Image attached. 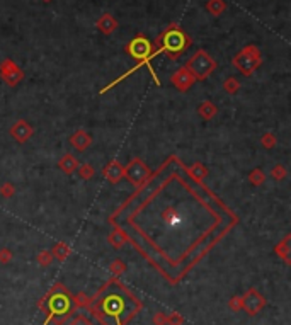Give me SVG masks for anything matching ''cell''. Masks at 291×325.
<instances>
[{"label": "cell", "mask_w": 291, "mask_h": 325, "mask_svg": "<svg viewBox=\"0 0 291 325\" xmlns=\"http://www.w3.org/2000/svg\"><path fill=\"white\" fill-rule=\"evenodd\" d=\"M140 310V302L119 283H111L96 300L92 312L104 325H123Z\"/></svg>", "instance_id": "cell-1"}, {"label": "cell", "mask_w": 291, "mask_h": 325, "mask_svg": "<svg viewBox=\"0 0 291 325\" xmlns=\"http://www.w3.org/2000/svg\"><path fill=\"white\" fill-rule=\"evenodd\" d=\"M157 44L171 60H177L189 46H191V38L184 33L182 29H179L175 24L169 26L164 33L160 34V38L157 39Z\"/></svg>", "instance_id": "cell-2"}, {"label": "cell", "mask_w": 291, "mask_h": 325, "mask_svg": "<svg viewBox=\"0 0 291 325\" xmlns=\"http://www.w3.org/2000/svg\"><path fill=\"white\" fill-rule=\"evenodd\" d=\"M186 68L193 74L196 80H204L208 78L216 68V61L210 57L204 50H197L186 63Z\"/></svg>", "instance_id": "cell-3"}, {"label": "cell", "mask_w": 291, "mask_h": 325, "mask_svg": "<svg viewBox=\"0 0 291 325\" xmlns=\"http://www.w3.org/2000/svg\"><path fill=\"white\" fill-rule=\"evenodd\" d=\"M48 308H50V315L51 317H60V315H67L72 308V296L68 295V291L63 288V285H57L53 291H50V296H48ZM50 317V319H51ZM44 320V324H48V320Z\"/></svg>", "instance_id": "cell-4"}, {"label": "cell", "mask_w": 291, "mask_h": 325, "mask_svg": "<svg viewBox=\"0 0 291 325\" xmlns=\"http://www.w3.org/2000/svg\"><path fill=\"white\" fill-rule=\"evenodd\" d=\"M261 51L257 46H245L233 58V65L244 75H251L261 65Z\"/></svg>", "instance_id": "cell-5"}, {"label": "cell", "mask_w": 291, "mask_h": 325, "mask_svg": "<svg viewBox=\"0 0 291 325\" xmlns=\"http://www.w3.org/2000/svg\"><path fill=\"white\" fill-rule=\"evenodd\" d=\"M126 51L135 60L141 61V63H147L155 55V46L152 44V41L147 39L145 36H136L130 41V44L126 46Z\"/></svg>", "instance_id": "cell-6"}, {"label": "cell", "mask_w": 291, "mask_h": 325, "mask_svg": "<svg viewBox=\"0 0 291 325\" xmlns=\"http://www.w3.org/2000/svg\"><path fill=\"white\" fill-rule=\"evenodd\" d=\"M150 175H152L150 169L147 167V164L141 158H133L128 164V167H124V177L133 186H136V188H141L150 179Z\"/></svg>", "instance_id": "cell-7"}, {"label": "cell", "mask_w": 291, "mask_h": 325, "mask_svg": "<svg viewBox=\"0 0 291 325\" xmlns=\"http://www.w3.org/2000/svg\"><path fill=\"white\" fill-rule=\"evenodd\" d=\"M240 298H242V310H245L247 315H251V317L257 315V313L266 306V298L255 288L247 289L245 295L240 296Z\"/></svg>", "instance_id": "cell-8"}, {"label": "cell", "mask_w": 291, "mask_h": 325, "mask_svg": "<svg viewBox=\"0 0 291 325\" xmlns=\"http://www.w3.org/2000/svg\"><path fill=\"white\" fill-rule=\"evenodd\" d=\"M0 77H2L3 82H7V84L14 87L24 78V72L10 58H5L2 61V65H0Z\"/></svg>", "instance_id": "cell-9"}, {"label": "cell", "mask_w": 291, "mask_h": 325, "mask_svg": "<svg viewBox=\"0 0 291 325\" xmlns=\"http://www.w3.org/2000/svg\"><path fill=\"white\" fill-rule=\"evenodd\" d=\"M33 131H34L33 126H31L26 119H17L16 123L12 124V128H10V134H12L14 140L19 141V143H26V141L33 136Z\"/></svg>", "instance_id": "cell-10"}, {"label": "cell", "mask_w": 291, "mask_h": 325, "mask_svg": "<svg viewBox=\"0 0 291 325\" xmlns=\"http://www.w3.org/2000/svg\"><path fill=\"white\" fill-rule=\"evenodd\" d=\"M194 82H196V78L193 77V74L186 67L184 68H179V70L175 72L174 75H172V84H174L181 92L189 91Z\"/></svg>", "instance_id": "cell-11"}, {"label": "cell", "mask_w": 291, "mask_h": 325, "mask_svg": "<svg viewBox=\"0 0 291 325\" xmlns=\"http://www.w3.org/2000/svg\"><path fill=\"white\" fill-rule=\"evenodd\" d=\"M102 174H104V177H106L109 182H113V184H117V182H119L121 179L124 177V167L117 160H113V162H109L106 167H104Z\"/></svg>", "instance_id": "cell-12"}, {"label": "cell", "mask_w": 291, "mask_h": 325, "mask_svg": "<svg viewBox=\"0 0 291 325\" xmlns=\"http://www.w3.org/2000/svg\"><path fill=\"white\" fill-rule=\"evenodd\" d=\"M70 143L74 145V148L77 152H84V150H87V148L91 147L92 136L85 130H78V131H75V133L72 134Z\"/></svg>", "instance_id": "cell-13"}, {"label": "cell", "mask_w": 291, "mask_h": 325, "mask_svg": "<svg viewBox=\"0 0 291 325\" xmlns=\"http://www.w3.org/2000/svg\"><path fill=\"white\" fill-rule=\"evenodd\" d=\"M117 27V20L114 19L111 14H104L102 17H100L99 20H97V29L100 31L102 34H111L114 33Z\"/></svg>", "instance_id": "cell-14"}, {"label": "cell", "mask_w": 291, "mask_h": 325, "mask_svg": "<svg viewBox=\"0 0 291 325\" xmlns=\"http://www.w3.org/2000/svg\"><path fill=\"white\" fill-rule=\"evenodd\" d=\"M58 167H60L65 174H74L78 167V160L72 153H65L63 157L60 158V162H58Z\"/></svg>", "instance_id": "cell-15"}, {"label": "cell", "mask_w": 291, "mask_h": 325, "mask_svg": "<svg viewBox=\"0 0 291 325\" xmlns=\"http://www.w3.org/2000/svg\"><path fill=\"white\" fill-rule=\"evenodd\" d=\"M225 9H227L225 0H208L206 2V10L214 17L221 16V14L225 12Z\"/></svg>", "instance_id": "cell-16"}, {"label": "cell", "mask_w": 291, "mask_h": 325, "mask_svg": "<svg viewBox=\"0 0 291 325\" xmlns=\"http://www.w3.org/2000/svg\"><path fill=\"white\" fill-rule=\"evenodd\" d=\"M197 113H199L201 116L204 117V119H211V117H214V116H216L218 109H216V106H214L213 102L206 101V102H203V104L199 106V109H197Z\"/></svg>", "instance_id": "cell-17"}, {"label": "cell", "mask_w": 291, "mask_h": 325, "mask_svg": "<svg viewBox=\"0 0 291 325\" xmlns=\"http://www.w3.org/2000/svg\"><path fill=\"white\" fill-rule=\"evenodd\" d=\"M109 242L113 244V247L121 249L124 244H126V233H124V231H121V230H117V228H116L114 231H111Z\"/></svg>", "instance_id": "cell-18"}, {"label": "cell", "mask_w": 291, "mask_h": 325, "mask_svg": "<svg viewBox=\"0 0 291 325\" xmlns=\"http://www.w3.org/2000/svg\"><path fill=\"white\" fill-rule=\"evenodd\" d=\"M68 254H70V249L65 244H57L53 247V250H51V255H53V259H57V261H65Z\"/></svg>", "instance_id": "cell-19"}, {"label": "cell", "mask_w": 291, "mask_h": 325, "mask_svg": "<svg viewBox=\"0 0 291 325\" xmlns=\"http://www.w3.org/2000/svg\"><path fill=\"white\" fill-rule=\"evenodd\" d=\"M77 171H78V174H80L82 179H91V177H94V172H96L94 167H92L91 164H82V165H78Z\"/></svg>", "instance_id": "cell-20"}, {"label": "cell", "mask_w": 291, "mask_h": 325, "mask_svg": "<svg viewBox=\"0 0 291 325\" xmlns=\"http://www.w3.org/2000/svg\"><path fill=\"white\" fill-rule=\"evenodd\" d=\"M223 89L228 92V94H235V92L240 89V85H238V82L235 80L233 77H230V78H227V82L223 84Z\"/></svg>", "instance_id": "cell-21"}, {"label": "cell", "mask_w": 291, "mask_h": 325, "mask_svg": "<svg viewBox=\"0 0 291 325\" xmlns=\"http://www.w3.org/2000/svg\"><path fill=\"white\" fill-rule=\"evenodd\" d=\"M249 181H251L252 184L259 186L261 182H264V172H262L261 169H255V171H252L251 175H249Z\"/></svg>", "instance_id": "cell-22"}, {"label": "cell", "mask_w": 291, "mask_h": 325, "mask_svg": "<svg viewBox=\"0 0 291 325\" xmlns=\"http://www.w3.org/2000/svg\"><path fill=\"white\" fill-rule=\"evenodd\" d=\"M189 172L193 174V177H196V179H203L204 175H206V169L203 167V164H194L191 169H189Z\"/></svg>", "instance_id": "cell-23"}, {"label": "cell", "mask_w": 291, "mask_h": 325, "mask_svg": "<svg viewBox=\"0 0 291 325\" xmlns=\"http://www.w3.org/2000/svg\"><path fill=\"white\" fill-rule=\"evenodd\" d=\"M38 262H39L41 266H50L51 262H53V255H51V252L48 250H43L38 254Z\"/></svg>", "instance_id": "cell-24"}, {"label": "cell", "mask_w": 291, "mask_h": 325, "mask_svg": "<svg viewBox=\"0 0 291 325\" xmlns=\"http://www.w3.org/2000/svg\"><path fill=\"white\" fill-rule=\"evenodd\" d=\"M286 244H288V237L285 238V242H283V244H279L278 247H276V252H278V254L281 255V257L285 259L286 262H288V249L290 247Z\"/></svg>", "instance_id": "cell-25"}, {"label": "cell", "mask_w": 291, "mask_h": 325, "mask_svg": "<svg viewBox=\"0 0 291 325\" xmlns=\"http://www.w3.org/2000/svg\"><path fill=\"white\" fill-rule=\"evenodd\" d=\"M271 175L276 179V181H281V179H285V177H286V169L283 167V165H276V167L272 169Z\"/></svg>", "instance_id": "cell-26"}, {"label": "cell", "mask_w": 291, "mask_h": 325, "mask_svg": "<svg viewBox=\"0 0 291 325\" xmlns=\"http://www.w3.org/2000/svg\"><path fill=\"white\" fill-rule=\"evenodd\" d=\"M68 325H94L85 315H77L68 322Z\"/></svg>", "instance_id": "cell-27"}, {"label": "cell", "mask_w": 291, "mask_h": 325, "mask_svg": "<svg viewBox=\"0 0 291 325\" xmlns=\"http://www.w3.org/2000/svg\"><path fill=\"white\" fill-rule=\"evenodd\" d=\"M14 192H16V189H14V186L9 184V182L0 186V194H2L3 198H10V196H14Z\"/></svg>", "instance_id": "cell-28"}, {"label": "cell", "mask_w": 291, "mask_h": 325, "mask_svg": "<svg viewBox=\"0 0 291 325\" xmlns=\"http://www.w3.org/2000/svg\"><path fill=\"white\" fill-rule=\"evenodd\" d=\"M184 324V319H182L179 313H171L167 315V325H182Z\"/></svg>", "instance_id": "cell-29"}, {"label": "cell", "mask_w": 291, "mask_h": 325, "mask_svg": "<svg viewBox=\"0 0 291 325\" xmlns=\"http://www.w3.org/2000/svg\"><path fill=\"white\" fill-rule=\"evenodd\" d=\"M262 145H264L266 148H271V147H274V143H276V138H274V134H271V133H266V134H262Z\"/></svg>", "instance_id": "cell-30"}, {"label": "cell", "mask_w": 291, "mask_h": 325, "mask_svg": "<svg viewBox=\"0 0 291 325\" xmlns=\"http://www.w3.org/2000/svg\"><path fill=\"white\" fill-rule=\"evenodd\" d=\"M228 306H230L232 312H238V310H242V298L240 296H233V298L230 300V303H228Z\"/></svg>", "instance_id": "cell-31"}, {"label": "cell", "mask_w": 291, "mask_h": 325, "mask_svg": "<svg viewBox=\"0 0 291 325\" xmlns=\"http://www.w3.org/2000/svg\"><path fill=\"white\" fill-rule=\"evenodd\" d=\"M10 259H12V252H10V249H0V262H2V264H7V262H10Z\"/></svg>", "instance_id": "cell-32"}, {"label": "cell", "mask_w": 291, "mask_h": 325, "mask_svg": "<svg viewBox=\"0 0 291 325\" xmlns=\"http://www.w3.org/2000/svg\"><path fill=\"white\" fill-rule=\"evenodd\" d=\"M111 271H113V274H121L124 271V264L119 261H114V264H111Z\"/></svg>", "instance_id": "cell-33"}, {"label": "cell", "mask_w": 291, "mask_h": 325, "mask_svg": "<svg viewBox=\"0 0 291 325\" xmlns=\"http://www.w3.org/2000/svg\"><path fill=\"white\" fill-rule=\"evenodd\" d=\"M154 324L155 325H167V315H165V313H155Z\"/></svg>", "instance_id": "cell-34"}, {"label": "cell", "mask_w": 291, "mask_h": 325, "mask_svg": "<svg viewBox=\"0 0 291 325\" xmlns=\"http://www.w3.org/2000/svg\"><path fill=\"white\" fill-rule=\"evenodd\" d=\"M44 2H51V0H44Z\"/></svg>", "instance_id": "cell-35"}]
</instances>
